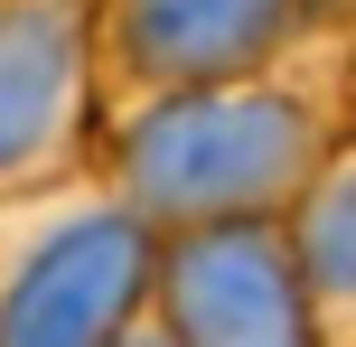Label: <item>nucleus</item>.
<instances>
[{
	"label": "nucleus",
	"instance_id": "4",
	"mask_svg": "<svg viewBox=\"0 0 356 347\" xmlns=\"http://www.w3.org/2000/svg\"><path fill=\"white\" fill-rule=\"evenodd\" d=\"M291 0H131L122 38L150 75H234L272 47Z\"/></svg>",
	"mask_w": 356,
	"mask_h": 347
},
{
	"label": "nucleus",
	"instance_id": "3",
	"mask_svg": "<svg viewBox=\"0 0 356 347\" xmlns=\"http://www.w3.org/2000/svg\"><path fill=\"white\" fill-rule=\"evenodd\" d=\"M169 310L188 347H309L300 263L263 225H197L169 263Z\"/></svg>",
	"mask_w": 356,
	"mask_h": 347
},
{
	"label": "nucleus",
	"instance_id": "2",
	"mask_svg": "<svg viewBox=\"0 0 356 347\" xmlns=\"http://www.w3.org/2000/svg\"><path fill=\"white\" fill-rule=\"evenodd\" d=\"M150 282V244L131 216H85L19 263L0 300V347H113Z\"/></svg>",
	"mask_w": 356,
	"mask_h": 347
},
{
	"label": "nucleus",
	"instance_id": "5",
	"mask_svg": "<svg viewBox=\"0 0 356 347\" xmlns=\"http://www.w3.org/2000/svg\"><path fill=\"white\" fill-rule=\"evenodd\" d=\"M75 94V29L56 10H10L0 19V169H19L56 131Z\"/></svg>",
	"mask_w": 356,
	"mask_h": 347
},
{
	"label": "nucleus",
	"instance_id": "7",
	"mask_svg": "<svg viewBox=\"0 0 356 347\" xmlns=\"http://www.w3.org/2000/svg\"><path fill=\"white\" fill-rule=\"evenodd\" d=\"M131 347H169V338H131Z\"/></svg>",
	"mask_w": 356,
	"mask_h": 347
},
{
	"label": "nucleus",
	"instance_id": "6",
	"mask_svg": "<svg viewBox=\"0 0 356 347\" xmlns=\"http://www.w3.org/2000/svg\"><path fill=\"white\" fill-rule=\"evenodd\" d=\"M300 282H309V291H328V300L356 291V169H347V179H328L319 207L300 216Z\"/></svg>",
	"mask_w": 356,
	"mask_h": 347
},
{
	"label": "nucleus",
	"instance_id": "1",
	"mask_svg": "<svg viewBox=\"0 0 356 347\" xmlns=\"http://www.w3.org/2000/svg\"><path fill=\"white\" fill-rule=\"evenodd\" d=\"M309 160V122L272 94H178L131 131V188L160 216H234L272 207Z\"/></svg>",
	"mask_w": 356,
	"mask_h": 347
}]
</instances>
